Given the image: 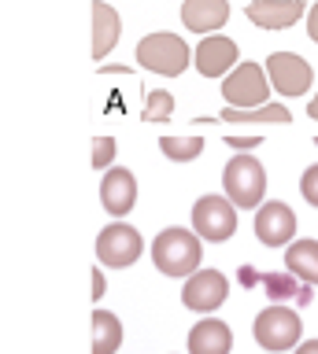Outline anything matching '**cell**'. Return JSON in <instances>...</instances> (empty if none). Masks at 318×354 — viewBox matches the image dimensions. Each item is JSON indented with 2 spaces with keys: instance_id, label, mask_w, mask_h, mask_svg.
<instances>
[{
  "instance_id": "obj_1",
  "label": "cell",
  "mask_w": 318,
  "mask_h": 354,
  "mask_svg": "<svg viewBox=\"0 0 318 354\" xmlns=\"http://www.w3.org/2000/svg\"><path fill=\"white\" fill-rule=\"evenodd\" d=\"M200 262H204V243L193 229L170 225L152 240V266L163 277H185L189 281L193 273H200Z\"/></svg>"
},
{
  "instance_id": "obj_2",
  "label": "cell",
  "mask_w": 318,
  "mask_h": 354,
  "mask_svg": "<svg viewBox=\"0 0 318 354\" xmlns=\"http://www.w3.org/2000/svg\"><path fill=\"white\" fill-rule=\"evenodd\" d=\"M222 188L226 199L237 210L248 207H263V196H267V170L256 155H233L222 170Z\"/></svg>"
},
{
  "instance_id": "obj_3",
  "label": "cell",
  "mask_w": 318,
  "mask_h": 354,
  "mask_svg": "<svg viewBox=\"0 0 318 354\" xmlns=\"http://www.w3.org/2000/svg\"><path fill=\"white\" fill-rule=\"evenodd\" d=\"M251 336L263 351L270 354H281V351H296L300 347V336H303V325H300V314L285 303H270L267 310L256 314V325H251Z\"/></svg>"
},
{
  "instance_id": "obj_4",
  "label": "cell",
  "mask_w": 318,
  "mask_h": 354,
  "mask_svg": "<svg viewBox=\"0 0 318 354\" xmlns=\"http://www.w3.org/2000/svg\"><path fill=\"white\" fill-rule=\"evenodd\" d=\"M222 96H226V107H237V111L267 107L270 104L267 66H259V63H237V71H229L222 77Z\"/></svg>"
},
{
  "instance_id": "obj_5",
  "label": "cell",
  "mask_w": 318,
  "mask_h": 354,
  "mask_svg": "<svg viewBox=\"0 0 318 354\" xmlns=\"http://www.w3.org/2000/svg\"><path fill=\"white\" fill-rule=\"evenodd\" d=\"M137 63L152 74L163 77H178L189 66V44L178 33H148L137 44Z\"/></svg>"
},
{
  "instance_id": "obj_6",
  "label": "cell",
  "mask_w": 318,
  "mask_h": 354,
  "mask_svg": "<svg viewBox=\"0 0 318 354\" xmlns=\"http://www.w3.org/2000/svg\"><path fill=\"white\" fill-rule=\"evenodd\" d=\"M193 232L200 240H211V243L229 240L237 232V207L218 192L200 196L193 207Z\"/></svg>"
},
{
  "instance_id": "obj_7",
  "label": "cell",
  "mask_w": 318,
  "mask_h": 354,
  "mask_svg": "<svg viewBox=\"0 0 318 354\" xmlns=\"http://www.w3.org/2000/svg\"><path fill=\"white\" fill-rule=\"evenodd\" d=\"M141 251H145V236L130 221H112L96 236V259H100V266H112V270H130L141 259Z\"/></svg>"
},
{
  "instance_id": "obj_8",
  "label": "cell",
  "mask_w": 318,
  "mask_h": 354,
  "mask_svg": "<svg viewBox=\"0 0 318 354\" xmlns=\"http://www.w3.org/2000/svg\"><path fill=\"white\" fill-rule=\"evenodd\" d=\"M267 77H270V88H278V96H303L315 85L311 63L300 59L296 52L267 55Z\"/></svg>"
},
{
  "instance_id": "obj_9",
  "label": "cell",
  "mask_w": 318,
  "mask_h": 354,
  "mask_svg": "<svg viewBox=\"0 0 318 354\" xmlns=\"http://www.w3.org/2000/svg\"><path fill=\"white\" fill-rule=\"evenodd\" d=\"M226 299H229V281H226V273H218V270L193 273L182 288V303L189 310H196V314H211V310H218L226 303Z\"/></svg>"
},
{
  "instance_id": "obj_10",
  "label": "cell",
  "mask_w": 318,
  "mask_h": 354,
  "mask_svg": "<svg viewBox=\"0 0 318 354\" xmlns=\"http://www.w3.org/2000/svg\"><path fill=\"white\" fill-rule=\"evenodd\" d=\"M256 236L263 248H289L296 236V214L289 203L270 199L256 210Z\"/></svg>"
},
{
  "instance_id": "obj_11",
  "label": "cell",
  "mask_w": 318,
  "mask_h": 354,
  "mask_svg": "<svg viewBox=\"0 0 318 354\" xmlns=\"http://www.w3.org/2000/svg\"><path fill=\"white\" fill-rule=\"evenodd\" d=\"M100 203H104V210L115 221H123L130 210H134V203H137V177H134V170L112 166V170L104 174V181H100Z\"/></svg>"
},
{
  "instance_id": "obj_12",
  "label": "cell",
  "mask_w": 318,
  "mask_h": 354,
  "mask_svg": "<svg viewBox=\"0 0 318 354\" xmlns=\"http://www.w3.org/2000/svg\"><path fill=\"white\" fill-rule=\"evenodd\" d=\"M237 59H240L237 41L222 37V33L204 37L200 44H196V52H193V63H196V71H200L204 77H226L229 71H237Z\"/></svg>"
},
{
  "instance_id": "obj_13",
  "label": "cell",
  "mask_w": 318,
  "mask_h": 354,
  "mask_svg": "<svg viewBox=\"0 0 318 354\" xmlns=\"http://www.w3.org/2000/svg\"><path fill=\"white\" fill-rule=\"evenodd\" d=\"M248 19L259 30H289L303 19V0H251Z\"/></svg>"
},
{
  "instance_id": "obj_14",
  "label": "cell",
  "mask_w": 318,
  "mask_h": 354,
  "mask_svg": "<svg viewBox=\"0 0 318 354\" xmlns=\"http://www.w3.org/2000/svg\"><path fill=\"white\" fill-rule=\"evenodd\" d=\"M226 19H229V0H185L182 4L185 30L204 33V37H211L215 30H222Z\"/></svg>"
},
{
  "instance_id": "obj_15",
  "label": "cell",
  "mask_w": 318,
  "mask_h": 354,
  "mask_svg": "<svg viewBox=\"0 0 318 354\" xmlns=\"http://www.w3.org/2000/svg\"><path fill=\"white\" fill-rule=\"evenodd\" d=\"M259 288L267 292L270 303H292L296 306H311V299H315V288L311 284H303L300 277H292L289 270H267L259 277Z\"/></svg>"
},
{
  "instance_id": "obj_16",
  "label": "cell",
  "mask_w": 318,
  "mask_h": 354,
  "mask_svg": "<svg viewBox=\"0 0 318 354\" xmlns=\"http://www.w3.org/2000/svg\"><path fill=\"white\" fill-rule=\"evenodd\" d=\"M233 351V328L218 317H204L189 328V354H229Z\"/></svg>"
},
{
  "instance_id": "obj_17",
  "label": "cell",
  "mask_w": 318,
  "mask_h": 354,
  "mask_svg": "<svg viewBox=\"0 0 318 354\" xmlns=\"http://www.w3.org/2000/svg\"><path fill=\"white\" fill-rule=\"evenodd\" d=\"M123 33V19L107 0H93V59H104L107 52L118 44Z\"/></svg>"
},
{
  "instance_id": "obj_18",
  "label": "cell",
  "mask_w": 318,
  "mask_h": 354,
  "mask_svg": "<svg viewBox=\"0 0 318 354\" xmlns=\"http://www.w3.org/2000/svg\"><path fill=\"white\" fill-rule=\"evenodd\" d=\"M285 270L292 277H300L303 284H318V240H292L285 248Z\"/></svg>"
},
{
  "instance_id": "obj_19",
  "label": "cell",
  "mask_w": 318,
  "mask_h": 354,
  "mask_svg": "<svg viewBox=\"0 0 318 354\" xmlns=\"http://www.w3.org/2000/svg\"><path fill=\"white\" fill-rule=\"evenodd\" d=\"M123 347V321L112 310H93V354H115Z\"/></svg>"
},
{
  "instance_id": "obj_20",
  "label": "cell",
  "mask_w": 318,
  "mask_h": 354,
  "mask_svg": "<svg viewBox=\"0 0 318 354\" xmlns=\"http://www.w3.org/2000/svg\"><path fill=\"white\" fill-rule=\"evenodd\" d=\"M218 122H292L289 107L278 104V100H270L267 107H251V111H237V107H226Z\"/></svg>"
},
{
  "instance_id": "obj_21",
  "label": "cell",
  "mask_w": 318,
  "mask_h": 354,
  "mask_svg": "<svg viewBox=\"0 0 318 354\" xmlns=\"http://www.w3.org/2000/svg\"><path fill=\"white\" fill-rule=\"evenodd\" d=\"M159 151L170 162H193L204 151V137H159Z\"/></svg>"
},
{
  "instance_id": "obj_22",
  "label": "cell",
  "mask_w": 318,
  "mask_h": 354,
  "mask_svg": "<svg viewBox=\"0 0 318 354\" xmlns=\"http://www.w3.org/2000/svg\"><path fill=\"white\" fill-rule=\"evenodd\" d=\"M174 115V96L167 88H152L145 96V107H141V118L145 122H167Z\"/></svg>"
},
{
  "instance_id": "obj_23",
  "label": "cell",
  "mask_w": 318,
  "mask_h": 354,
  "mask_svg": "<svg viewBox=\"0 0 318 354\" xmlns=\"http://www.w3.org/2000/svg\"><path fill=\"white\" fill-rule=\"evenodd\" d=\"M115 159V137H96L93 140V170H112Z\"/></svg>"
},
{
  "instance_id": "obj_24",
  "label": "cell",
  "mask_w": 318,
  "mask_h": 354,
  "mask_svg": "<svg viewBox=\"0 0 318 354\" xmlns=\"http://www.w3.org/2000/svg\"><path fill=\"white\" fill-rule=\"evenodd\" d=\"M300 196L307 199L311 207H318V162H311L300 177Z\"/></svg>"
},
{
  "instance_id": "obj_25",
  "label": "cell",
  "mask_w": 318,
  "mask_h": 354,
  "mask_svg": "<svg viewBox=\"0 0 318 354\" xmlns=\"http://www.w3.org/2000/svg\"><path fill=\"white\" fill-rule=\"evenodd\" d=\"M229 148H237V155H251V148H259V137H226Z\"/></svg>"
},
{
  "instance_id": "obj_26",
  "label": "cell",
  "mask_w": 318,
  "mask_h": 354,
  "mask_svg": "<svg viewBox=\"0 0 318 354\" xmlns=\"http://www.w3.org/2000/svg\"><path fill=\"white\" fill-rule=\"evenodd\" d=\"M259 277H263V273L256 270V266H240V270H237V281L245 284V288H256V284H259Z\"/></svg>"
},
{
  "instance_id": "obj_27",
  "label": "cell",
  "mask_w": 318,
  "mask_h": 354,
  "mask_svg": "<svg viewBox=\"0 0 318 354\" xmlns=\"http://www.w3.org/2000/svg\"><path fill=\"white\" fill-rule=\"evenodd\" d=\"M104 292H107V281H104L100 266H93V299H96V303L104 299Z\"/></svg>"
},
{
  "instance_id": "obj_28",
  "label": "cell",
  "mask_w": 318,
  "mask_h": 354,
  "mask_svg": "<svg viewBox=\"0 0 318 354\" xmlns=\"http://www.w3.org/2000/svg\"><path fill=\"white\" fill-rule=\"evenodd\" d=\"M307 37H311V41L318 44V0H315L311 15H307Z\"/></svg>"
},
{
  "instance_id": "obj_29",
  "label": "cell",
  "mask_w": 318,
  "mask_h": 354,
  "mask_svg": "<svg viewBox=\"0 0 318 354\" xmlns=\"http://www.w3.org/2000/svg\"><path fill=\"white\" fill-rule=\"evenodd\" d=\"M292 354H318V339H307V343H300Z\"/></svg>"
},
{
  "instance_id": "obj_30",
  "label": "cell",
  "mask_w": 318,
  "mask_h": 354,
  "mask_svg": "<svg viewBox=\"0 0 318 354\" xmlns=\"http://www.w3.org/2000/svg\"><path fill=\"white\" fill-rule=\"evenodd\" d=\"M307 118H315V122H318V93L311 96V104H307Z\"/></svg>"
},
{
  "instance_id": "obj_31",
  "label": "cell",
  "mask_w": 318,
  "mask_h": 354,
  "mask_svg": "<svg viewBox=\"0 0 318 354\" xmlns=\"http://www.w3.org/2000/svg\"><path fill=\"white\" fill-rule=\"evenodd\" d=\"M130 66H100V74H126Z\"/></svg>"
},
{
  "instance_id": "obj_32",
  "label": "cell",
  "mask_w": 318,
  "mask_h": 354,
  "mask_svg": "<svg viewBox=\"0 0 318 354\" xmlns=\"http://www.w3.org/2000/svg\"><path fill=\"white\" fill-rule=\"evenodd\" d=\"M315 148H318V137H315Z\"/></svg>"
}]
</instances>
